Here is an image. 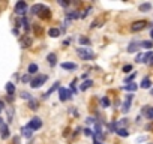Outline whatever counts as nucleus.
Listing matches in <instances>:
<instances>
[{
	"mask_svg": "<svg viewBox=\"0 0 153 144\" xmlns=\"http://www.w3.org/2000/svg\"><path fill=\"white\" fill-rule=\"evenodd\" d=\"M76 54H78L83 60H92L95 57V53L90 50V48H76Z\"/></svg>",
	"mask_w": 153,
	"mask_h": 144,
	"instance_id": "f257e3e1",
	"label": "nucleus"
},
{
	"mask_svg": "<svg viewBox=\"0 0 153 144\" xmlns=\"http://www.w3.org/2000/svg\"><path fill=\"white\" fill-rule=\"evenodd\" d=\"M48 80V75H36L33 80H30V86L33 89H39L45 84V81Z\"/></svg>",
	"mask_w": 153,
	"mask_h": 144,
	"instance_id": "f03ea898",
	"label": "nucleus"
},
{
	"mask_svg": "<svg viewBox=\"0 0 153 144\" xmlns=\"http://www.w3.org/2000/svg\"><path fill=\"white\" fill-rule=\"evenodd\" d=\"M27 128H29L30 131H38V129H41V128H42V120L39 119V117H33V119L29 122Z\"/></svg>",
	"mask_w": 153,
	"mask_h": 144,
	"instance_id": "7ed1b4c3",
	"label": "nucleus"
},
{
	"mask_svg": "<svg viewBox=\"0 0 153 144\" xmlns=\"http://www.w3.org/2000/svg\"><path fill=\"white\" fill-rule=\"evenodd\" d=\"M147 21L146 20H140V21H135L132 26H131V30L132 32H140V30H143V29H146L147 27Z\"/></svg>",
	"mask_w": 153,
	"mask_h": 144,
	"instance_id": "20e7f679",
	"label": "nucleus"
},
{
	"mask_svg": "<svg viewBox=\"0 0 153 144\" xmlns=\"http://www.w3.org/2000/svg\"><path fill=\"white\" fill-rule=\"evenodd\" d=\"M59 96H60V101L65 102L68 99L72 98V92L68 90V89H63V87H59Z\"/></svg>",
	"mask_w": 153,
	"mask_h": 144,
	"instance_id": "39448f33",
	"label": "nucleus"
},
{
	"mask_svg": "<svg viewBox=\"0 0 153 144\" xmlns=\"http://www.w3.org/2000/svg\"><path fill=\"white\" fill-rule=\"evenodd\" d=\"M25 9H27V3H25V2H17V5H15V14L23 15V14H25Z\"/></svg>",
	"mask_w": 153,
	"mask_h": 144,
	"instance_id": "423d86ee",
	"label": "nucleus"
},
{
	"mask_svg": "<svg viewBox=\"0 0 153 144\" xmlns=\"http://www.w3.org/2000/svg\"><path fill=\"white\" fill-rule=\"evenodd\" d=\"M32 44H33V38L32 36H29V35L23 36V39H21V47L23 48H30Z\"/></svg>",
	"mask_w": 153,
	"mask_h": 144,
	"instance_id": "0eeeda50",
	"label": "nucleus"
},
{
	"mask_svg": "<svg viewBox=\"0 0 153 144\" xmlns=\"http://www.w3.org/2000/svg\"><path fill=\"white\" fill-rule=\"evenodd\" d=\"M47 9V6L45 5H42V3H36V5H33L32 6V14H36V15H39V14H42V12Z\"/></svg>",
	"mask_w": 153,
	"mask_h": 144,
	"instance_id": "6e6552de",
	"label": "nucleus"
},
{
	"mask_svg": "<svg viewBox=\"0 0 153 144\" xmlns=\"http://www.w3.org/2000/svg\"><path fill=\"white\" fill-rule=\"evenodd\" d=\"M132 99H134V96H132V95H127V96H126V101L123 102V108H122V111H123V113H127V111H129L131 104H132Z\"/></svg>",
	"mask_w": 153,
	"mask_h": 144,
	"instance_id": "1a4fd4ad",
	"label": "nucleus"
},
{
	"mask_svg": "<svg viewBox=\"0 0 153 144\" xmlns=\"http://www.w3.org/2000/svg\"><path fill=\"white\" fill-rule=\"evenodd\" d=\"M141 113H143V116H146V117H147L149 120H153V107L146 105V107H143Z\"/></svg>",
	"mask_w": 153,
	"mask_h": 144,
	"instance_id": "9d476101",
	"label": "nucleus"
},
{
	"mask_svg": "<svg viewBox=\"0 0 153 144\" xmlns=\"http://www.w3.org/2000/svg\"><path fill=\"white\" fill-rule=\"evenodd\" d=\"M143 63H153V51H147L143 54Z\"/></svg>",
	"mask_w": 153,
	"mask_h": 144,
	"instance_id": "9b49d317",
	"label": "nucleus"
},
{
	"mask_svg": "<svg viewBox=\"0 0 153 144\" xmlns=\"http://www.w3.org/2000/svg\"><path fill=\"white\" fill-rule=\"evenodd\" d=\"M0 135H2V138L3 140H6V138H9V129H8V126L3 123L2 126H0Z\"/></svg>",
	"mask_w": 153,
	"mask_h": 144,
	"instance_id": "f8f14e48",
	"label": "nucleus"
},
{
	"mask_svg": "<svg viewBox=\"0 0 153 144\" xmlns=\"http://www.w3.org/2000/svg\"><path fill=\"white\" fill-rule=\"evenodd\" d=\"M60 66H62L63 69H66V71H74V69H76V65H75V63H69V62L62 63Z\"/></svg>",
	"mask_w": 153,
	"mask_h": 144,
	"instance_id": "ddd939ff",
	"label": "nucleus"
},
{
	"mask_svg": "<svg viewBox=\"0 0 153 144\" xmlns=\"http://www.w3.org/2000/svg\"><path fill=\"white\" fill-rule=\"evenodd\" d=\"M47 60H48V63L51 65V66H56V63H57V57H56V54H54V53L48 54V56H47Z\"/></svg>",
	"mask_w": 153,
	"mask_h": 144,
	"instance_id": "4468645a",
	"label": "nucleus"
},
{
	"mask_svg": "<svg viewBox=\"0 0 153 144\" xmlns=\"http://www.w3.org/2000/svg\"><path fill=\"white\" fill-rule=\"evenodd\" d=\"M36 72H38V65H36V63H30L29 68H27V74H29V75H33V74H36Z\"/></svg>",
	"mask_w": 153,
	"mask_h": 144,
	"instance_id": "2eb2a0df",
	"label": "nucleus"
},
{
	"mask_svg": "<svg viewBox=\"0 0 153 144\" xmlns=\"http://www.w3.org/2000/svg\"><path fill=\"white\" fill-rule=\"evenodd\" d=\"M59 84H60V83H59V81H56V83H54V86H53V87H51V89H50V90L47 92V93L44 95V99H47V98H48V96H50L51 93H53V92H56V90L59 89Z\"/></svg>",
	"mask_w": 153,
	"mask_h": 144,
	"instance_id": "dca6fc26",
	"label": "nucleus"
},
{
	"mask_svg": "<svg viewBox=\"0 0 153 144\" xmlns=\"http://www.w3.org/2000/svg\"><path fill=\"white\" fill-rule=\"evenodd\" d=\"M138 47H140V42H132V44H129V47H127V53H135V51L138 50Z\"/></svg>",
	"mask_w": 153,
	"mask_h": 144,
	"instance_id": "f3484780",
	"label": "nucleus"
},
{
	"mask_svg": "<svg viewBox=\"0 0 153 144\" xmlns=\"http://www.w3.org/2000/svg\"><path fill=\"white\" fill-rule=\"evenodd\" d=\"M6 92H8L9 96H12V95L15 93V86L12 84V83H8V84H6Z\"/></svg>",
	"mask_w": 153,
	"mask_h": 144,
	"instance_id": "a211bd4d",
	"label": "nucleus"
},
{
	"mask_svg": "<svg viewBox=\"0 0 153 144\" xmlns=\"http://www.w3.org/2000/svg\"><path fill=\"white\" fill-rule=\"evenodd\" d=\"M59 35H60V30L56 29V27H51V29L48 30V36H51V38H57Z\"/></svg>",
	"mask_w": 153,
	"mask_h": 144,
	"instance_id": "6ab92c4d",
	"label": "nucleus"
},
{
	"mask_svg": "<svg viewBox=\"0 0 153 144\" xmlns=\"http://www.w3.org/2000/svg\"><path fill=\"white\" fill-rule=\"evenodd\" d=\"M21 132H23V135H24L25 138H30V137H32V132H33V131H30L27 126H25V128H23V129H21Z\"/></svg>",
	"mask_w": 153,
	"mask_h": 144,
	"instance_id": "aec40b11",
	"label": "nucleus"
},
{
	"mask_svg": "<svg viewBox=\"0 0 153 144\" xmlns=\"http://www.w3.org/2000/svg\"><path fill=\"white\" fill-rule=\"evenodd\" d=\"M137 89H138V86L135 83H131V84H126L125 86V90H127V92H135Z\"/></svg>",
	"mask_w": 153,
	"mask_h": 144,
	"instance_id": "412c9836",
	"label": "nucleus"
},
{
	"mask_svg": "<svg viewBox=\"0 0 153 144\" xmlns=\"http://www.w3.org/2000/svg\"><path fill=\"white\" fill-rule=\"evenodd\" d=\"M152 9V5L150 3H143V5H140V11L141 12H149Z\"/></svg>",
	"mask_w": 153,
	"mask_h": 144,
	"instance_id": "4be33fe9",
	"label": "nucleus"
},
{
	"mask_svg": "<svg viewBox=\"0 0 153 144\" xmlns=\"http://www.w3.org/2000/svg\"><path fill=\"white\" fill-rule=\"evenodd\" d=\"M150 86H152V81L149 80V78H144V80L141 81V87L143 89H150Z\"/></svg>",
	"mask_w": 153,
	"mask_h": 144,
	"instance_id": "5701e85b",
	"label": "nucleus"
},
{
	"mask_svg": "<svg viewBox=\"0 0 153 144\" xmlns=\"http://www.w3.org/2000/svg\"><path fill=\"white\" fill-rule=\"evenodd\" d=\"M116 134H119L120 137H127V135H129V132H127L126 129H123V128H119V129L116 131Z\"/></svg>",
	"mask_w": 153,
	"mask_h": 144,
	"instance_id": "b1692460",
	"label": "nucleus"
},
{
	"mask_svg": "<svg viewBox=\"0 0 153 144\" xmlns=\"http://www.w3.org/2000/svg\"><path fill=\"white\" fill-rule=\"evenodd\" d=\"M92 84H93V83H92L90 80H87V81H84V83L81 84V87H80V89H81V90L84 92V90H87L89 87H92Z\"/></svg>",
	"mask_w": 153,
	"mask_h": 144,
	"instance_id": "393cba45",
	"label": "nucleus"
},
{
	"mask_svg": "<svg viewBox=\"0 0 153 144\" xmlns=\"http://www.w3.org/2000/svg\"><path fill=\"white\" fill-rule=\"evenodd\" d=\"M29 105H30V110H38V105H39V102L35 101V99H30V101H29Z\"/></svg>",
	"mask_w": 153,
	"mask_h": 144,
	"instance_id": "a878e982",
	"label": "nucleus"
},
{
	"mask_svg": "<svg viewBox=\"0 0 153 144\" xmlns=\"http://www.w3.org/2000/svg\"><path fill=\"white\" fill-rule=\"evenodd\" d=\"M39 17H41L42 20H45V18H50V17H51V12H50V9L47 8V9L42 12V14H39Z\"/></svg>",
	"mask_w": 153,
	"mask_h": 144,
	"instance_id": "bb28decb",
	"label": "nucleus"
},
{
	"mask_svg": "<svg viewBox=\"0 0 153 144\" xmlns=\"http://www.w3.org/2000/svg\"><path fill=\"white\" fill-rule=\"evenodd\" d=\"M140 47H144V48H152V47H153V42H152V41H143V42H140Z\"/></svg>",
	"mask_w": 153,
	"mask_h": 144,
	"instance_id": "cd10ccee",
	"label": "nucleus"
},
{
	"mask_svg": "<svg viewBox=\"0 0 153 144\" xmlns=\"http://www.w3.org/2000/svg\"><path fill=\"white\" fill-rule=\"evenodd\" d=\"M80 17V14L76 11H74L72 14H68V20H75V18H78Z\"/></svg>",
	"mask_w": 153,
	"mask_h": 144,
	"instance_id": "c85d7f7f",
	"label": "nucleus"
},
{
	"mask_svg": "<svg viewBox=\"0 0 153 144\" xmlns=\"http://www.w3.org/2000/svg\"><path fill=\"white\" fill-rule=\"evenodd\" d=\"M135 75H137V74L134 72V74H131L129 77H126V78H125V83H132V80L135 78Z\"/></svg>",
	"mask_w": 153,
	"mask_h": 144,
	"instance_id": "c756f323",
	"label": "nucleus"
},
{
	"mask_svg": "<svg viewBox=\"0 0 153 144\" xmlns=\"http://www.w3.org/2000/svg\"><path fill=\"white\" fill-rule=\"evenodd\" d=\"M78 41H80V44H81V45H89V44H90V41H89L87 38H80Z\"/></svg>",
	"mask_w": 153,
	"mask_h": 144,
	"instance_id": "7c9ffc66",
	"label": "nucleus"
},
{
	"mask_svg": "<svg viewBox=\"0 0 153 144\" xmlns=\"http://www.w3.org/2000/svg\"><path fill=\"white\" fill-rule=\"evenodd\" d=\"M132 71V65H125L123 66V72H131Z\"/></svg>",
	"mask_w": 153,
	"mask_h": 144,
	"instance_id": "2f4dec72",
	"label": "nucleus"
},
{
	"mask_svg": "<svg viewBox=\"0 0 153 144\" xmlns=\"http://www.w3.org/2000/svg\"><path fill=\"white\" fill-rule=\"evenodd\" d=\"M21 98H23V99H29V101H30V95L27 93V92H21Z\"/></svg>",
	"mask_w": 153,
	"mask_h": 144,
	"instance_id": "473e14b6",
	"label": "nucleus"
},
{
	"mask_svg": "<svg viewBox=\"0 0 153 144\" xmlns=\"http://www.w3.org/2000/svg\"><path fill=\"white\" fill-rule=\"evenodd\" d=\"M21 81H23V83H29V81H30V75H29V74L24 75V77L21 78Z\"/></svg>",
	"mask_w": 153,
	"mask_h": 144,
	"instance_id": "72a5a7b5",
	"label": "nucleus"
},
{
	"mask_svg": "<svg viewBox=\"0 0 153 144\" xmlns=\"http://www.w3.org/2000/svg\"><path fill=\"white\" fill-rule=\"evenodd\" d=\"M101 102H102V105H104V107H108V105H110V101H108L107 98H102Z\"/></svg>",
	"mask_w": 153,
	"mask_h": 144,
	"instance_id": "f704fd0d",
	"label": "nucleus"
},
{
	"mask_svg": "<svg viewBox=\"0 0 153 144\" xmlns=\"http://www.w3.org/2000/svg\"><path fill=\"white\" fill-rule=\"evenodd\" d=\"M137 62H138V63H143V53H140V54L137 56Z\"/></svg>",
	"mask_w": 153,
	"mask_h": 144,
	"instance_id": "c9c22d12",
	"label": "nucleus"
},
{
	"mask_svg": "<svg viewBox=\"0 0 153 144\" xmlns=\"http://www.w3.org/2000/svg\"><path fill=\"white\" fill-rule=\"evenodd\" d=\"M3 108H5V104H3V101H0V113L3 111Z\"/></svg>",
	"mask_w": 153,
	"mask_h": 144,
	"instance_id": "e433bc0d",
	"label": "nucleus"
},
{
	"mask_svg": "<svg viewBox=\"0 0 153 144\" xmlns=\"http://www.w3.org/2000/svg\"><path fill=\"white\" fill-rule=\"evenodd\" d=\"M84 134L86 135H92V131L90 129H84Z\"/></svg>",
	"mask_w": 153,
	"mask_h": 144,
	"instance_id": "4c0bfd02",
	"label": "nucleus"
},
{
	"mask_svg": "<svg viewBox=\"0 0 153 144\" xmlns=\"http://www.w3.org/2000/svg\"><path fill=\"white\" fill-rule=\"evenodd\" d=\"M60 5H62V6H68L69 3H68V2H60Z\"/></svg>",
	"mask_w": 153,
	"mask_h": 144,
	"instance_id": "58836bf2",
	"label": "nucleus"
},
{
	"mask_svg": "<svg viewBox=\"0 0 153 144\" xmlns=\"http://www.w3.org/2000/svg\"><path fill=\"white\" fill-rule=\"evenodd\" d=\"M93 144H102V141H98V140H95V141H93Z\"/></svg>",
	"mask_w": 153,
	"mask_h": 144,
	"instance_id": "ea45409f",
	"label": "nucleus"
},
{
	"mask_svg": "<svg viewBox=\"0 0 153 144\" xmlns=\"http://www.w3.org/2000/svg\"><path fill=\"white\" fill-rule=\"evenodd\" d=\"M150 36H152V39H153V29H152V32H150Z\"/></svg>",
	"mask_w": 153,
	"mask_h": 144,
	"instance_id": "a19ab883",
	"label": "nucleus"
},
{
	"mask_svg": "<svg viewBox=\"0 0 153 144\" xmlns=\"http://www.w3.org/2000/svg\"><path fill=\"white\" fill-rule=\"evenodd\" d=\"M150 93H152V95H153V89H152V90H150Z\"/></svg>",
	"mask_w": 153,
	"mask_h": 144,
	"instance_id": "79ce46f5",
	"label": "nucleus"
}]
</instances>
